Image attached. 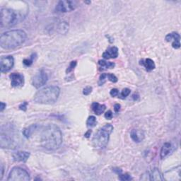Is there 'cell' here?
Masks as SVG:
<instances>
[{
  "label": "cell",
  "mask_w": 181,
  "mask_h": 181,
  "mask_svg": "<svg viewBox=\"0 0 181 181\" xmlns=\"http://www.w3.org/2000/svg\"><path fill=\"white\" fill-rule=\"evenodd\" d=\"M1 170H2V174H1V178H0V179L2 180V177H3V174H4V167H3V165H2V166H1Z\"/></svg>",
  "instance_id": "37"
},
{
  "label": "cell",
  "mask_w": 181,
  "mask_h": 181,
  "mask_svg": "<svg viewBox=\"0 0 181 181\" xmlns=\"http://www.w3.org/2000/svg\"><path fill=\"white\" fill-rule=\"evenodd\" d=\"M27 35L22 30H12L5 32L0 37V45L6 50L16 48L24 43Z\"/></svg>",
  "instance_id": "2"
},
{
  "label": "cell",
  "mask_w": 181,
  "mask_h": 181,
  "mask_svg": "<svg viewBox=\"0 0 181 181\" xmlns=\"http://www.w3.org/2000/svg\"><path fill=\"white\" fill-rule=\"evenodd\" d=\"M58 31L62 33V34H64V33H66L69 30V24H67V22H61L60 24L58 25Z\"/></svg>",
  "instance_id": "21"
},
{
  "label": "cell",
  "mask_w": 181,
  "mask_h": 181,
  "mask_svg": "<svg viewBox=\"0 0 181 181\" xmlns=\"http://www.w3.org/2000/svg\"><path fill=\"white\" fill-rule=\"evenodd\" d=\"M104 116L107 120H111V119L113 118V112L111 110H108L105 113Z\"/></svg>",
  "instance_id": "31"
},
{
  "label": "cell",
  "mask_w": 181,
  "mask_h": 181,
  "mask_svg": "<svg viewBox=\"0 0 181 181\" xmlns=\"http://www.w3.org/2000/svg\"><path fill=\"white\" fill-rule=\"evenodd\" d=\"M118 94H119V90L117 89H113L110 92V94L111 95V96H113V97L117 96Z\"/></svg>",
  "instance_id": "32"
},
{
  "label": "cell",
  "mask_w": 181,
  "mask_h": 181,
  "mask_svg": "<svg viewBox=\"0 0 181 181\" xmlns=\"http://www.w3.org/2000/svg\"><path fill=\"white\" fill-rule=\"evenodd\" d=\"M118 56V48L115 47H110L107 49V50L103 54V57L104 59H113L116 58Z\"/></svg>",
  "instance_id": "14"
},
{
  "label": "cell",
  "mask_w": 181,
  "mask_h": 181,
  "mask_svg": "<svg viewBox=\"0 0 181 181\" xmlns=\"http://www.w3.org/2000/svg\"><path fill=\"white\" fill-rule=\"evenodd\" d=\"M118 178H119V180H123V181L130 180L132 179V178L130 176V175L128 174V173H126V174H119Z\"/></svg>",
  "instance_id": "24"
},
{
  "label": "cell",
  "mask_w": 181,
  "mask_h": 181,
  "mask_svg": "<svg viewBox=\"0 0 181 181\" xmlns=\"http://www.w3.org/2000/svg\"><path fill=\"white\" fill-rule=\"evenodd\" d=\"M38 128L39 127H38V125H32L30 127H28V128L24 129V131H23V134H24V135L26 137L29 138L36 130H38Z\"/></svg>",
  "instance_id": "18"
},
{
  "label": "cell",
  "mask_w": 181,
  "mask_h": 181,
  "mask_svg": "<svg viewBox=\"0 0 181 181\" xmlns=\"http://www.w3.org/2000/svg\"><path fill=\"white\" fill-rule=\"evenodd\" d=\"M1 72L5 73L12 69L14 64V59L12 56H4L1 58Z\"/></svg>",
  "instance_id": "10"
},
{
  "label": "cell",
  "mask_w": 181,
  "mask_h": 181,
  "mask_svg": "<svg viewBox=\"0 0 181 181\" xmlns=\"http://www.w3.org/2000/svg\"><path fill=\"white\" fill-rule=\"evenodd\" d=\"M113 130V127L110 124H107L99 129L94 134L92 139V144L95 149H103L106 147L109 141L110 135Z\"/></svg>",
  "instance_id": "4"
},
{
  "label": "cell",
  "mask_w": 181,
  "mask_h": 181,
  "mask_svg": "<svg viewBox=\"0 0 181 181\" xmlns=\"http://www.w3.org/2000/svg\"><path fill=\"white\" fill-rule=\"evenodd\" d=\"M12 132H1V146L2 148H15V140Z\"/></svg>",
  "instance_id": "8"
},
{
  "label": "cell",
  "mask_w": 181,
  "mask_h": 181,
  "mask_svg": "<svg viewBox=\"0 0 181 181\" xmlns=\"http://www.w3.org/2000/svg\"><path fill=\"white\" fill-rule=\"evenodd\" d=\"M130 94V89H125L122 90V92H121V98L122 99H125L126 97H128L129 95Z\"/></svg>",
  "instance_id": "27"
},
{
  "label": "cell",
  "mask_w": 181,
  "mask_h": 181,
  "mask_svg": "<svg viewBox=\"0 0 181 181\" xmlns=\"http://www.w3.org/2000/svg\"><path fill=\"white\" fill-rule=\"evenodd\" d=\"M10 79H11V84L14 87H19L23 86L24 83V75L19 73H12L10 74Z\"/></svg>",
  "instance_id": "12"
},
{
  "label": "cell",
  "mask_w": 181,
  "mask_h": 181,
  "mask_svg": "<svg viewBox=\"0 0 181 181\" xmlns=\"http://www.w3.org/2000/svg\"><path fill=\"white\" fill-rule=\"evenodd\" d=\"M30 180L29 173L20 167L13 168L7 178L8 181H28Z\"/></svg>",
  "instance_id": "6"
},
{
  "label": "cell",
  "mask_w": 181,
  "mask_h": 181,
  "mask_svg": "<svg viewBox=\"0 0 181 181\" xmlns=\"http://www.w3.org/2000/svg\"><path fill=\"white\" fill-rule=\"evenodd\" d=\"M1 108H0V110L2 111H3L4 110V108H6V103H4L3 102H1V107H0Z\"/></svg>",
  "instance_id": "35"
},
{
  "label": "cell",
  "mask_w": 181,
  "mask_h": 181,
  "mask_svg": "<svg viewBox=\"0 0 181 181\" xmlns=\"http://www.w3.org/2000/svg\"><path fill=\"white\" fill-rule=\"evenodd\" d=\"M99 64L101 68L104 69H112L115 66V63H110V62H106L104 60H99Z\"/></svg>",
  "instance_id": "22"
},
{
  "label": "cell",
  "mask_w": 181,
  "mask_h": 181,
  "mask_svg": "<svg viewBox=\"0 0 181 181\" xmlns=\"http://www.w3.org/2000/svg\"><path fill=\"white\" fill-rule=\"evenodd\" d=\"M150 179L151 180H163L164 178L162 176V174L159 170L155 169L153 170L151 174H150Z\"/></svg>",
  "instance_id": "20"
},
{
  "label": "cell",
  "mask_w": 181,
  "mask_h": 181,
  "mask_svg": "<svg viewBox=\"0 0 181 181\" xmlns=\"http://www.w3.org/2000/svg\"><path fill=\"white\" fill-rule=\"evenodd\" d=\"M90 134H91V130H89L86 134H85V137H87V138L89 137Z\"/></svg>",
  "instance_id": "36"
},
{
  "label": "cell",
  "mask_w": 181,
  "mask_h": 181,
  "mask_svg": "<svg viewBox=\"0 0 181 181\" xmlns=\"http://www.w3.org/2000/svg\"><path fill=\"white\" fill-rule=\"evenodd\" d=\"M130 137L134 142L139 143L144 139V133L140 130H135L134 129L131 131Z\"/></svg>",
  "instance_id": "15"
},
{
  "label": "cell",
  "mask_w": 181,
  "mask_h": 181,
  "mask_svg": "<svg viewBox=\"0 0 181 181\" xmlns=\"http://www.w3.org/2000/svg\"><path fill=\"white\" fill-rule=\"evenodd\" d=\"M180 36L178 33L173 32L169 33L165 36V40L167 42H172V46L173 48L178 49L180 47Z\"/></svg>",
  "instance_id": "11"
},
{
  "label": "cell",
  "mask_w": 181,
  "mask_h": 181,
  "mask_svg": "<svg viewBox=\"0 0 181 181\" xmlns=\"http://www.w3.org/2000/svg\"><path fill=\"white\" fill-rule=\"evenodd\" d=\"M106 78L110 80V81H112L113 83H115L118 81V78L117 77L115 76L113 74H106Z\"/></svg>",
  "instance_id": "26"
},
{
  "label": "cell",
  "mask_w": 181,
  "mask_h": 181,
  "mask_svg": "<svg viewBox=\"0 0 181 181\" xmlns=\"http://www.w3.org/2000/svg\"><path fill=\"white\" fill-rule=\"evenodd\" d=\"M171 146H172L171 144L169 143V142H166V143H165L164 145L162 146V148L161 150V159H164V158H165L168 154L170 153Z\"/></svg>",
  "instance_id": "19"
},
{
  "label": "cell",
  "mask_w": 181,
  "mask_h": 181,
  "mask_svg": "<svg viewBox=\"0 0 181 181\" xmlns=\"http://www.w3.org/2000/svg\"><path fill=\"white\" fill-rule=\"evenodd\" d=\"M114 110H115V111L116 113L119 112V110H120V105L118 104V103H117V104H115V106H114Z\"/></svg>",
  "instance_id": "34"
},
{
  "label": "cell",
  "mask_w": 181,
  "mask_h": 181,
  "mask_svg": "<svg viewBox=\"0 0 181 181\" xmlns=\"http://www.w3.org/2000/svg\"><path fill=\"white\" fill-rule=\"evenodd\" d=\"M30 156V153L27 151H17L13 154V159L17 162H26Z\"/></svg>",
  "instance_id": "13"
},
{
  "label": "cell",
  "mask_w": 181,
  "mask_h": 181,
  "mask_svg": "<svg viewBox=\"0 0 181 181\" xmlns=\"http://www.w3.org/2000/svg\"><path fill=\"white\" fill-rule=\"evenodd\" d=\"M105 108H106V107H105V105L100 104L99 103L95 102L93 103L92 104V110L94 112L95 114H96L98 115H101L102 113H103V112H104L105 110Z\"/></svg>",
  "instance_id": "17"
},
{
  "label": "cell",
  "mask_w": 181,
  "mask_h": 181,
  "mask_svg": "<svg viewBox=\"0 0 181 181\" xmlns=\"http://www.w3.org/2000/svg\"><path fill=\"white\" fill-rule=\"evenodd\" d=\"M140 64L145 67L147 71H151L155 69L156 65L154 63V61L151 59H142L140 61Z\"/></svg>",
  "instance_id": "16"
},
{
  "label": "cell",
  "mask_w": 181,
  "mask_h": 181,
  "mask_svg": "<svg viewBox=\"0 0 181 181\" xmlns=\"http://www.w3.org/2000/svg\"><path fill=\"white\" fill-rule=\"evenodd\" d=\"M60 93L58 86H48L41 89L36 93L33 100L40 104H53L55 103Z\"/></svg>",
  "instance_id": "3"
},
{
  "label": "cell",
  "mask_w": 181,
  "mask_h": 181,
  "mask_svg": "<svg viewBox=\"0 0 181 181\" xmlns=\"http://www.w3.org/2000/svg\"><path fill=\"white\" fill-rule=\"evenodd\" d=\"M77 2L75 1L64 0L58 2L56 6V11L59 13L70 12L76 9Z\"/></svg>",
  "instance_id": "7"
},
{
  "label": "cell",
  "mask_w": 181,
  "mask_h": 181,
  "mask_svg": "<svg viewBox=\"0 0 181 181\" xmlns=\"http://www.w3.org/2000/svg\"><path fill=\"white\" fill-rule=\"evenodd\" d=\"M97 121L96 118L94 116H90L89 118L87 119L86 121V125L89 128H94L95 125H96Z\"/></svg>",
  "instance_id": "23"
},
{
  "label": "cell",
  "mask_w": 181,
  "mask_h": 181,
  "mask_svg": "<svg viewBox=\"0 0 181 181\" xmlns=\"http://www.w3.org/2000/svg\"><path fill=\"white\" fill-rule=\"evenodd\" d=\"M34 55H35L34 54H33V55L31 56H30V59H24L23 63H24V64H25L26 66L29 67V66L31 65V64L33 63V59H34V57H33V56H34Z\"/></svg>",
  "instance_id": "25"
},
{
  "label": "cell",
  "mask_w": 181,
  "mask_h": 181,
  "mask_svg": "<svg viewBox=\"0 0 181 181\" xmlns=\"http://www.w3.org/2000/svg\"><path fill=\"white\" fill-rule=\"evenodd\" d=\"M23 17L21 14L15 10L9 8H3L0 12V19H1V27L9 28L16 24Z\"/></svg>",
  "instance_id": "5"
},
{
  "label": "cell",
  "mask_w": 181,
  "mask_h": 181,
  "mask_svg": "<svg viewBox=\"0 0 181 181\" xmlns=\"http://www.w3.org/2000/svg\"><path fill=\"white\" fill-rule=\"evenodd\" d=\"M91 92H92V87H90V86L86 87L84 89V90H83V94H84V95H89Z\"/></svg>",
  "instance_id": "30"
},
{
  "label": "cell",
  "mask_w": 181,
  "mask_h": 181,
  "mask_svg": "<svg viewBox=\"0 0 181 181\" xmlns=\"http://www.w3.org/2000/svg\"><path fill=\"white\" fill-rule=\"evenodd\" d=\"M27 105H28V103H26V102L23 103L22 104H21L20 106H19L20 110H24V111H26V109H27Z\"/></svg>",
  "instance_id": "33"
},
{
  "label": "cell",
  "mask_w": 181,
  "mask_h": 181,
  "mask_svg": "<svg viewBox=\"0 0 181 181\" xmlns=\"http://www.w3.org/2000/svg\"><path fill=\"white\" fill-rule=\"evenodd\" d=\"M48 77L47 74L43 70H40L35 74V76L32 79V84L33 86L35 87L36 89H38L43 85L46 84L48 81Z\"/></svg>",
  "instance_id": "9"
},
{
  "label": "cell",
  "mask_w": 181,
  "mask_h": 181,
  "mask_svg": "<svg viewBox=\"0 0 181 181\" xmlns=\"http://www.w3.org/2000/svg\"><path fill=\"white\" fill-rule=\"evenodd\" d=\"M76 65H77V61L72 62V63H70V65H69V67H68V69H67V73H69V72H70L73 70V69H74V67H76Z\"/></svg>",
  "instance_id": "29"
},
{
  "label": "cell",
  "mask_w": 181,
  "mask_h": 181,
  "mask_svg": "<svg viewBox=\"0 0 181 181\" xmlns=\"http://www.w3.org/2000/svg\"><path fill=\"white\" fill-rule=\"evenodd\" d=\"M40 145L50 151L58 149L63 143V134L55 124L43 126L40 132Z\"/></svg>",
  "instance_id": "1"
},
{
  "label": "cell",
  "mask_w": 181,
  "mask_h": 181,
  "mask_svg": "<svg viewBox=\"0 0 181 181\" xmlns=\"http://www.w3.org/2000/svg\"><path fill=\"white\" fill-rule=\"evenodd\" d=\"M106 74H102L99 77V84L100 86H102V85L105 82V79H106Z\"/></svg>",
  "instance_id": "28"
}]
</instances>
